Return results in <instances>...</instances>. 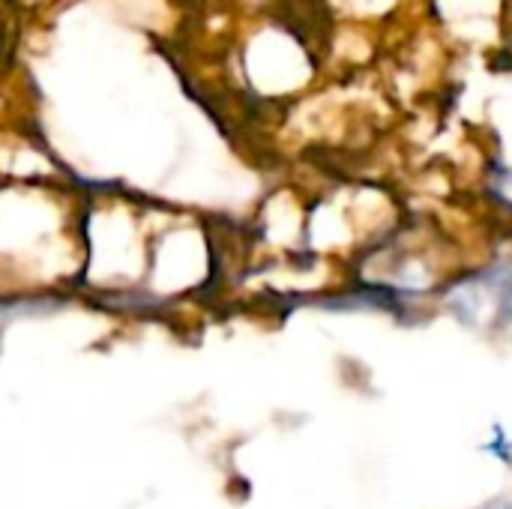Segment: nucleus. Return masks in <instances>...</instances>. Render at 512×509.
<instances>
[{
  "instance_id": "obj_1",
  "label": "nucleus",
  "mask_w": 512,
  "mask_h": 509,
  "mask_svg": "<svg viewBox=\"0 0 512 509\" xmlns=\"http://www.w3.org/2000/svg\"><path fill=\"white\" fill-rule=\"evenodd\" d=\"M483 509H512L510 504H489V507H483Z\"/></svg>"
}]
</instances>
